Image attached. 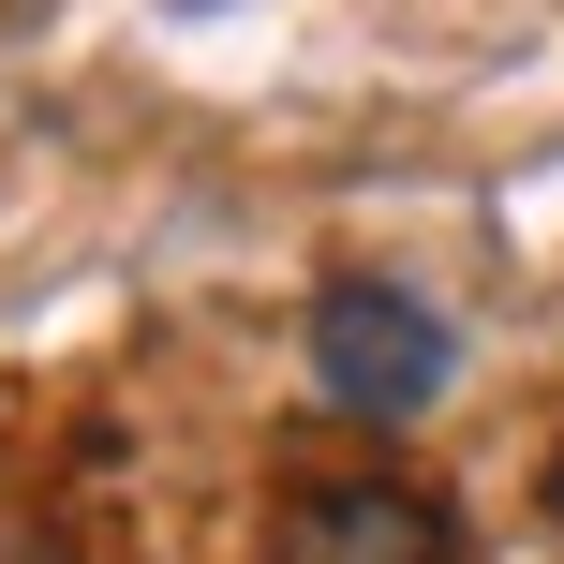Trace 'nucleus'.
I'll use <instances>...</instances> for the list:
<instances>
[{"label":"nucleus","mask_w":564,"mask_h":564,"mask_svg":"<svg viewBox=\"0 0 564 564\" xmlns=\"http://www.w3.org/2000/svg\"><path fill=\"white\" fill-rule=\"evenodd\" d=\"M312 387H327L341 416H371V431L431 416V401H446V312L401 297V282H327V297H312Z\"/></svg>","instance_id":"obj_1"},{"label":"nucleus","mask_w":564,"mask_h":564,"mask_svg":"<svg viewBox=\"0 0 564 564\" xmlns=\"http://www.w3.org/2000/svg\"><path fill=\"white\" fill-rule=\"evenodd\" d=\"M268 564H446V506L416 476H312L282 506Z\"/></svg>","instance_id":"obj_2"},{"label":"nucleus","mask_w":564,"mask_h":564,"mask_svg":"<svg viewBox=\"0 0 564 564\" xmlns=\"http://www.w3.org/2000/svg\"><path fill=\"white\" fill-rule=\"evenodd\" d=\"M550 506H564V446H550Z\"/></svg>","instance_id":"obj_3"}]
</instances>
